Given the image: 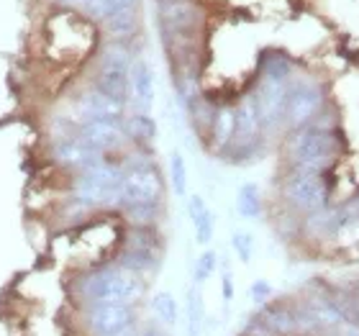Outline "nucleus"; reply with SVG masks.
<instances>
[{"instance_id":"obj_25","label":"nucleus","mask_w":359,"mask_h":336,"mask_svg":"<svg viewBox=\"0 0 359 336\" xmlns=\"http://www.w3.org/2000/svg\"><path fill=\"white\" fill-rule=\"evenodd\" d=\"M151 311H154V316L159 318V323H165V326H175V323H177L180 308L172 293H157V295L151 298Z\"/></svg>"},{"instance_id":"obj_24","label":"nucleus","mask_w":359,"mask_h":336,"mask_svg":"<svg viewBox=\"0 0 359 336\" xmlns=\"http://www.w3.org/2000/svg\"><path fill=\"white\" fill-rule=\"evenodd\" d=\"M187 111H190V123H193V128L198 131V136H208L213 116H216V108H213L205 98H195L193 103L187 105Z\"/></svg>"},{"instance_id":"obj_20","label":"nucleus","mask_w":359,"mask_h":336,"mask_svg":"<svg viewBox=\"0 0 359 336\" xmlns=\"http://www.w3.org/2000/svg\"><path fill=\"white\" fill-rule=\"evenodd\" d=\"M262 77L264 80H272V83L290 85L292 62L283 52H267L262 60Z\"/></svg>"},{"instance_id":"obj_28","label":"nucleus","mask_w":359,"mask_h":336,"mask_svg":"<svg viewBox=\"0 0 359 336\" xmlns=\"http://www.w3.org/2000/svg\"><path fill=\"white\" fill-rule=\"evenodd\" d=\"M218 267V254L213 252V249H205V252L195 260V269H193V275H195V285H203L208 277H213V272H216Z\"/></svg>"},{"instance_id":"obj_13","label":"nucleus","mask_w":359,"mask_h":336,"mask_svg":"<svg viewBox=\"0 0 359 336\" xmlns=\"http://www.w3.org/2000/svg\"><path fill=\"white\" fill-rule=\"evenodd\" d=\"M100 26H103L105 36L111 39V41H123V44H128V39H134L136 34H139L142 11H139V6L123 8L118 13H113L111 18H105Z\"/></svg>"},{"instance_id":"obj_23","label":"nucleus","mask_w":359,"mask_h":336,"mask_svg":"<svg viewBox=\"0 0 359 336\" xmlns=\"http://www.w3.org/2000/svg\"><path fill=\"white\" fill-rule=\"evenodd\" d=\"M134 6H139V0H90L88 6H83V11L88 18L103 23L105 18H111L113 13H118L123 8H134Z\"/></svg>"},{"instance_id":"obj_30","label":"nucleus","mask_w":359,"mask_h":336,"mask_svg":"<svg viewBox=\"0 0 359 336\" xmlns=\"http://www.w3.org/2000/svg\"><path fill=\"white\" fill-rule=\"evenodd\" d=\"M249 295H252L257 306H267L269 298H272V285L267 280H255V285L249 288Z\"/></svg>"},{"instance_id":"obj_7","label":"nucleus","mask_w":359,"mask_h":336,"mask_svg":"<svg viewBox=\"0 0 359 336\" xmlns=\"http://www.w3.org/2000/svg\"><path fill=\"white\" fill-rule=\"evenodd\" d=\"M326 103V93L323 85L316 83L313 77L298 80V83L287 85V103H285V123L298 131L303 126H311L323 111Z\"/></svg>"},{"instance_id":"obj_26","label":"nucleus","mask_w":359,"mask_h":336,"mask_svg":"<svg viewBox=\"0 0 359 336\" xmlns=\"http://www.w3.org/2000/svg\"><path fill=\"white\" fill-rule=\"evenodd\" d=\"M123 216L131 226H154L162 221V203H151V206H134V208H126Z\"/></svg>"},{"instance_id":"obj_17","label":"nucleus","mask_w":359,"mask_h":336,"mask_svg":"<svg viewBox=\"0 0 359 336\" xmlns=\"http://www.w3.org/2000/svg\"><path fill=\"white\" fill-rule=\"evenodd\" d=\"M123 134H126L128 142L139 144H151L157 139V121L151 119L149 113H131L123 119Z\"/></svg>"},{"instance_id":"obj_22","label":"nucleus","mask_w":359,"mask_h":336,"mask_svg":"<svg viewBox=\"0 0 359 336\" xmlns=\"http://www.w3.org/2000/svg\"><path fill=\"white\" fill-rule=\"evenodd\" d=\"M236 210L241 218H257L262 213V195L255 182H244L236 195Z\"/></svg>"},{"instance_id":"obj_2","label":"nucleus","mask_w":359,"mask_h":336,"mask_svg":"<svg viewBox=\"0 0 359 336\" xmlns=\"http://www.w3.org/2000/svg\"><path fill=\"white\" fill-rule=\"evenodd\" d=\"M346 144L337 128L323 126H303L290 136L287 142V162L290 170H308V172H323L331 165H337V159L344 154Z\"/></svg>"},{"instance_id":"obj_16","label":"nucleus","mask_w":359,"mask_h":336,"mask_svg":"<svg viewBox=\"0 0 359 336\" xmlns=\"http://www.w3.org/2000/svg\"><path fill=\"white\" fill-rule=\"evenodd\" d=\"M187 213H190V221H193L195 239H198V244L205 247V244L213 239L216 221H213V213H210L208 203L203 201V195H190V201H187Z\"/></svg>"},{"instance_id":"obj_27","label":"nucleus","mask_w":359,"mask_h":336,"mask_svg":"<svg viewBox=\"0 0 359 336\" xmlns=\"http://www.w3.org/2000/svg\"><path fill=\"white\" fill-rule=\"evenodd\" d=\"M170 180H172V190L177 198H185L187 193V165L185 157L180 152H172L170 157Z\"/></svg>"},{"instance_id":"obj_8","label":"nucleus","mask_w":359,"mask_h":336,"mask_svg":"<svg viewBox=\"0 0 359 336\" xmlns=\"http://www.w3.org/2000/svg\"><path fill=\"white\" fill-rule=\"evenodd\" d=\"M85 323L90 336H134V306H90L85 308Z\"/></svg>"},{"instance_id":"obj_6","label":"nucleus","mask_w":359,"mask_h":336,"mask_svg":"<svg viewBox=\"0 0 359 336\" xmlns=\"http://www.w3.org/2000/svg\"><path fill=\"white\" fill-rule=\"evenodd\" d=\"M203 21L205 13L195 0H157V23L165 41L193 39Z\"/></svg>"},{"instance_id":"obj_11","label":"nucleus","mask_w":359,"mask_h":336,"mask_svg":"<svg viewBox=\"0 0 359 336\" xmlns=\"http://www.w3.org/2000/svg\"><path fill=\"white\" fill-rule=\"evenodd\" d=\"M128 103L134 113H149L154 105V69L147 60H134L128 72Z\"/></svg>"},{"instance_id":"obj_3","label":"nucleus","mask_w":359,"mask_h":336,"mask_svg":"<svg viewBox=\"0 0 359 336\" xmlns=\"http://www.w3.org/2000/svg\"><path fill=\"white\" fill-rule=\"evenodd\" d=\"M165 201V177L151 159H139L123 170V180L118 193L113 198V206L121 210L134 206H151Z\"/></svg>"},{"instance_id":"obj_10","label":"nucleus","mask_w":359,"mask_h":336,"mask_svg":"<svg viewBox=\"0 0 359 336\" xmlns=\"http://www.w3.org/2000/svg\"><path fill=\"white\" fill-rule=\"evenodd\" d=\"M77 139L88 144L90 149L97 154H108V152L118 149L126 142L123 134V121H90L88 126L77 131Z\"/></svg>"},{"instance_id":"obj_33","label":"nucleus","mask_w":359,"mask_h":336,"mask_svg":"<svg viewBox=\"0 0 359 336\" xmlns=\"http://www.w3.org/2000/svg\"><path fill=\"white\" fill-rule=\"evenodd\" d=\"M60 3H67V6H88L90 0H60Z\"/></svg>"},{"instance_id":"obj_4","label":"nucleus","mask_w":359,"mask_h":336,"mask_svg":"<svg viewBox=\"0 0 359 336\" xmlns=\"http://www.w3.org/2000/svg\"><path fill=\"white\" fill-rule=\"evenodd\" d=\"M283 201L292 210L300 213H318L329 206V182L323 172L290 170V175L283 180Z\"/></svg>"},{"instance_id":"obj_5","label":"nucleus","mask_w":359,"mask_h":336,"mask_svg":"<svg viewBox=\"0 0 359 336\" xmlns=\"http://www.w3.org/2000/svg\"><path fill=\"white\" fill-rule=\"evenodd\" d=\"M123 170L126 167L113 165L108 159H100L90 170H83L75 180V201L88 206V208L103 206V203L113 206V198H116L121 180H123Z\"/></svg>"},{"instance_id":"obj_31","label":"nucleus","mask_w":359,"mask_h":336,"mask_svg":"<svg viewBox=\"0 0 359 336\" xmlns=\"http://www.w3.org/2000/svg\"><path fill=\"white\" fill-rule=\"evenodd\" d=\"M221 293H224V303L229 306L233 300V277L229 272H224V277H221Z\"/></svg>"},{"instance_id":"obj_1","label":"nucleus","mask_w":359,"mask_h":336,"mask_svg":"<svg viewBox=\"0 0 359 336\" xmlns=\"http://www.w3.org/2000/svg\"><path fill=\"white\" fill-rule=\"evenodd\" d=\"M147 293V283L142 275L128 272L121 264H105V267L90 269L83 277H77L75 295L83 300V306H139Z\"/></svg>"},{"instance_id":"obj_12","label":"nucleus","mask_w":359,"mask_h":336,"mask_svg":"<svg viewBox=\"0 0 359 336\" xmlns=\"http://www.w3.org/2000/svg\"><path fill=\"white\" fill-rule=\"evenodd\" d=\"M52 154L62 167L80 170V172L90 170V167L97 165V162L103 159V154H97V152L90 149L88 144L80 142V139H77V134L57 139V142H54V147H52Z\"/></svg>"},{"instance_id":"obj_15","label":"nucleus","mask_w":359,"mask_h":336,"mask_svg":"<svg viewBox=\"0 0 359 336\" xmlns=\"http://www.w3.org/2000/svg\"><path fill=\"white\" fill-rule=\"evenodd\" d=\"M236 131V105H221L216 108L213 123H210V147L216 152H224L233 139Z\"/></svg>"},{"instance_id":"obj_9","label":"nucleus","mask_w":359,"mask_h":336,"mask_svg":"<svg viewBox=\"0 0 359 336\" xmlns=\"http://www.w3.org/2000/svg\"><path fill=\"white\" fill-rule=\"evenodd\" d=\"M255 105L257 113H259V121H262V128L277 126L280 121H285V103H287V85L283 83H272V80H264L257 85L255 93Z\"/></svg>"},{"instance_id":"obj_32","label":"nucleus","mask_w":359,"mask_h":336,"mask_svg":"<svg viewBox=\"0 0 359 336\" xmlns=\"http://www.w3.org/2000/svg\"><path fill=\"white\" fill-rule=\"evenodd\" d=\"M339 331H341V336H359V326H354V323H344Z\"/></svg>"},{"instance_id":"obj_19","label":"nucleus","mask_w":359,"mask_h":336,"mask_svg":"<svg viewBox=\"0 0 359 336\" xmlns=\"http://www.w3.org/2000/svg\"><path fill=\"white\" fill-rule=\"evenodd\" d=\"M131 65H134V54H131L128 44H123V41H108V44L100 49V54H97V67L131 72Z\"/></svg>"},{"instance_id":"obj_14","label":"nucleus","mask_w":359,"mask_h":336,"mask_svg":"<svg viewBox=\"0 0 359 336\" xmlns=\"http://www.w3.org/2000/svg\"><path fill=\"white\" fill-rule=\"evenodd\" d=\"M93 88L121 105H128V72L111 67H97L93 75Z\"/></svg>"},{"instance_id":"obj_21","label":"nucleus","mask_w":359,"mask_h":336,"mask_svg":"<svg viewBox=\"0 0 359 336\" xmlns=\"http://www.w3.org/2000/svg\"><path fill=\"white\" fill-rule=\"evenodd\" d=\"M187 336H201L205 323V306H203L201 285H193L187 290Z\"/></svg>"},{"instance_id":"obj_29","label":"nucleus","mask_w":359,"mask_h":336,"mask_svg":"<svg viewBox=\"0 0 359 336\" xmlns=\"http://www.w3.org/2000/svg\"><path fill=\"white\" fill-rule=\"evenodd\" d=\"M231 247H233V252H236V257L247 264V262L252 260V254H255V236L249 231H233Z\"/></svg>"},{"instance_id":"obj_18","label":"nucleus","mask_w":359,"mask_h":336,"mask_svg":"<svg viewBox=\"0 0 359 336\" xmlns=\"http://www.w3.org/2000/svg\"><path fill=\"white\" fill-rule=\"evenodd\" d=\"M123 269L128 272H136V275H149L154 269L162 264V254H154V252H142V249H121L118 254V262Z\"/></svg>"}]
</instances>
